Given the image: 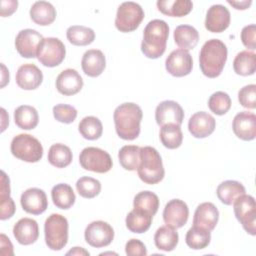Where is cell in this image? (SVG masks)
Instances as JSON below:
<instances>
[{"instance_id":"8fae6325","label":"cell","mask_w":256,"mask_h":256,"mask_svg":"<svg viewBox=\"0 0 256 256\" xmlns=\"http://www.w3.org/2000/svg\"><path fill=\"white\" fill-rule=\"evenodd\" d=\"M85 241L92 247L101 248L108 246L114 239V229L105 221H93L84 231Z\"/></svg>"},{"instance_id":"4fadbf2b","label":"cell","mask_w":256,"mask_h":256,"mask_svg":"<svg viewBox=\"0 0 256 256\" xmlns=\"http://www.w3.org/2000/svg\"><path fill=\"white\" fill-rule=\"evenodd\" d=\"M167 72L174 77L189 75L193 68V60L190 53L183 49L173 50L165 60Z\"/></svg>"},{"instance_id":"b9f144b4","label":"cell","mask_w":256,"mask_h":256,"mask_svg":"<svg viewBox=\"0 0 256 256\" xmlns=\"http://www.w3.org/2000/svg\"><path fill=\"white\" fill-rule=\"evenodd\" d=\"M208 107L214 114L224 115L231 107V98L226 92L217 91L209 97Z\"/></svg>"},{"instance_id":"f6af8a7d","label":"cell","mask_w":256,"mask_h":256,"mask_svg":"<svg viewBox=\"0 0 256 256\" xmlns=\"http://www.w3.org/2000/svg\"><path fill=\"white\" fill-rule=\"evenodd\" d=\"M241 41L249 50L256 49V25L250 24L243 27L241 31Z\"/></svg>"},{"instance_id":"5bb4252c","label":"cell","mask_w":256,"mask_h":256,"mask_svg":"<svg viewBox=\"0 0 256 256\" xmlns=\"http://www.w3.org/2000/svg\"><path fill=\"white\" fill-rule=\"evenodd\" d=\"M189 209L187 204L180 199L170 200L163 210V220L165 224L173 229L183 227L188 220Z\"/></svg>"},{"instance_id":"44dd1931","label":"cell","mask_w":256,"mask_h":256,"mask_svg":"<svg viewBox=\"0 0 256 256\" xmlns=\"http://www.w3.org/2000/svg\"><path fill=\"white\" fill-rule=\"evenodd\" d=\"M82 87L83 79L75 69H65L56 78V88L62 95H75L82 89Z\"/></svg>"},{"instance_id":"e0dca14e","label":"cell","mask_w":256,"mask_h":256,"mask_svg":"<svg viewBox=\"0 0 256 256\" xmlns=\"http://www.w3.org/2000/svg\"><path fill=\"white\" fill-rule=\"evenodd\" d=\"M231 15L229 10L221 4L212 5L205 18V28L212 33H221L230 25Z\"/></svg>"},{"instance_id":"d6a6232c","label":"cell","mask_w":256,"mask_h":256,"mask_svg":"<svg viewBox=\"0 0 256 256\" xmlns=\"http://www.w3.org/2000/svg\"><path fill=\"white\" fill-rule=\"evenodd\" d=\"M152 219H153L152 215L133 208V210L127 214L125 223L129 231L133 233L141 234L146 232L150 228Z\"/></svg>"},{"instance_id":"8992f818","label":"cell","mask_w":256,"mask_h":256,"mask_svg":"<svg viewBox=\"0 0 256 256\" xmlns=\"http://www.w3.org/2000/svg\"><path fill=\"white\" fill-rule=\"evenodd\" d=\"M10 150L14 157L28 163H36L43 156L42 144L30 134L16 135L11 141Z\"/></svg>"},{"instance_id":"9a60e30c","label":"cell","mask_w":256,"mask_h":256,"mask_svg":"<svg viewBox=\"0 0 256 256\" xmlns=\"http://www.w3.org/2000/svg\"><path fill=\"white\" fill-rule=\"evenodd\" d=\"M183 119L184 111L182 107L173 100L162 101L155 109V120L160 127L169 123L181 126Z\"/></svg>"},{"instance_id":"f546056e","label":"cell","mask_w":256,"mask_h":256,"mask_svg":"<svg viewBox=\"0 0 256 256\" xmlns=\"http://www.w3.org/2000/svg\"><path fill=\"white\" fill-rule=\"evenodd\" d=\"M14 122L23 130L34 129L39 122L37 110L30 105H21L14 110Z\"/></svg>"},{"instance_id":"d6986e66","label":"cell","mask_w":256,"mask_h":256,"mask_svg":"<svg viewBox=\"0 0 256 256\" xmlns=\"http://www.w3.org/2000/svg\"><path fill=\"white\" fill-rule=\"evenodd\" d=\"M216 127L215 118L205 111L194 113L188 121V130L195 138H206Z\"/></svg>"},{"instance_id":"e575fe53","label":"cell","mask_w":256,"mask_h":256,"mask_svg":"<svg viewBox=\"0 0 256 256\" xmlns=\"http://www.w3.org/2000/svg\"><path fill=\"white\" fill-rule=\"evenodd\" d=\"M159 136L163 146L168 149H176L180 147L183 141V133L181 127L173 123L161 126Z\"/></svg>"},{"instance_id":"f1b7e54d","label":"cell","mask_w":256,"mask_h":256,"mask_svg":"<svg viewBox=\"0 0 256 256\" xmlns=\"http://www.w3.org/2000/svg\"><path fill=\"white\" fill-rule=\"evenodd\" d=\"M51 198L54 205L63 210L70 209L76 200L72 187L66 183L56 184L51 190Z\"/></svg>"},{"instance_id":"6da1fadb","label":"cell","mask_w":256,"mask_h":256,"mask_svg":"<svg viewBox=\"0 0 256 256\" xmlns=\"http://www.w3.org/2000/svg\"><path fill=\"white\" fill-rule=\"evenodd\" d=\"M143 117L139 105L126 102L120 104L113 113V120L117 135L123 140H134L140 134V124Z\"/></svg>"},{"instance_id":"8d00e7d4","label":"cell","mask_w":256,"mask_h":256,"mask_svg":"<svg viewBox=\"0 0 256 256\" xmlns=\"http://www.w3.org/2000/svg\"><path fill=\"white\" fill-rule=\"evenodd\" d=\"M68 41L75 46H86L91 44L95 39V32L82 25L70 26L66 31Z\"/></svg>"},{"instance_id":"ab89813d","label":"cell","mask_w":256,"mask_h":256,"mask_svg":"<svg viewBox=\"0 0 256 256\" xmlns=\"http://www.w3.org/2000/svg\"><path fill=\"white\" fill-rule=\"evenodd\" d=\"M120 165L128 171H135L140 161V147L136 145H125L118 152Z\"/></svg>"},{"instance_id":"d590c367","label":"cell","mask_w":256,"mask_h":256,"mask_svg":"<svg viewBox=\"0 0 256 256\" xmlns=\"http://www.w3.org/2000/svg\"><path fill=\"white\" fill-rule=\"evenodd\" d=\"M73 155L71 149L62 144H53L48 151V161L56 168H65L72 162Z\"/></svg>"},{"instance_id":"11a10c76","label":"cell","mask_w":256,"mask_h":256,"mask_svg":"<svg viewBox=\"0 0 256 256\" xmlns=\"http://www.w3.org/2000/svg\"><path fill=\"white\" fill-rule=\"evenodd\" d=\"M1 113H2V129H1V131L3 132L6 129V126H7L5 124V122L7 124H9V117H8V115H7V113H6L4 108H1Z\"/></svg>"},{"instance_id":"4dcf8cb0","label":"cell","mask_w":256,"mask_h":256,"mask_svg":"<svg viewBox=\"0 0 256 256\" xmlns=\"http://www.w3.org/2000/svg\"><path fill=\"white\" fill-rule=\"evenodd\" d=\"M179 235L175 229L169 226H161L158 228L154 235L155 246L162 251L170 252L174 250L178 244Z\"/></svg>"},{"instance_id":"d4e9b609","label":"cell","mask_w":256,"mask_h":256,"mask_svg":"<svg viewBox=\"0 0 256 256\" xmlns=\"http://www.w3.org/2000/svg\"><path fill=\"white\" fill-rule=\"evenodd\" d=\"M31 20L40 26L52 24L56 18V9L47 1H37L30 8Z\"/></svg>"},{"instance_id":"83f0119b","label":"cell","mask_w":256,"mask_h":256,"mask_svg":"<svg viewBox=\"0 0 256 256\" xmlns=\"http://www.w3.org/2000/svg\"><path fill=\"white\" fill-rule=\"evenodd\" d=\"M245 187L235 180H226L221 182L216 190L218 199L225 205H232L235 199L245 194Z\"/></svg>"},{"instance_id":"1f68e13d","label":"cell","mask_w":256,"mask_h":256,"mask_svg":"<svg viewBox=\"0 0 256 256\" xmlns=\"http://www.w3.org/2000/svg\"><path fill=\"white\" fill-rule=\"evenodd\" d=\"M234 72L240 76L253 75L256 71V55L249 50L239 52L233 61Z\"/></svg>"},{"instance_id":"5b68a950","label":"cell","mask_w":256,"mask_h":256,"mask_svg":"<svg viewBox=\"0 0 256 256\" xmlns=\"http://www.w3.org/2000/svg\"><path fill=\"white\" fill-rule=\"evenodd\" d=\"M44 234L48 248L62 250L68 242V220L61 214H51L45 221Z\"/></svg>"},{"instance_id":"7c38bea8","label":"cell","mask_w":256,"mask_h":256,"mask_svg":"<svg viewBox=\"0 0 256 256\" xmlns=\"http://www.w3.org/2000/svg\"><path fill=\"white\" fill-rule=\"evenodd\" d=\"M43 36L34 29H23L15 38V48L24 58L37 57L38 48L43 41Z\"/></svg>"},{"instance_id":"4316f807","label":"cell","mask_w":256,"mask_h":256,"mask_svg":"<svg viewBox=\"0 0 256 256\" xmlns=\"http://www.w3.org/2000/svg\"><path fill=\"white\" fill-rule=\"evenodd\" d=\"M174 41L180 49L191 50L195 48L199 41L198 31L190 25H179L174 30Z\"/></svg>"},{"instance_id":"f5cc1de1","label":"cell","mask_w":256,"mask_h":256,"mask_svg":"<svg viewBox=\"0 0 256 256\" xmlns=\"http://www.w3.org/2000/svg\"><path fill=\"white\" fill-rule=\"evenodd\" d=\"M67 255H86L89 256V252L86 251L84 248L82 247H73L71 250H69L67 253Z\"/></svg>"},{"instance_id":"ba28073f","label":"cell","mask_w":256,"mask_h":256,"mask_svg":"<svg viewBox=\"0 0 256 256\" xmlns=\"http://www.w3.org/2000/svg\"><path fill=\"white\" fill-rule=\"evenodd\" d=\"M233 210L236 219L242 224L244 230L252 235H256V203L251 195L243 194L233 202Z\"/></svg>"},{"instance_id":"816d5d0a","label":"cell","mask_w":256,"mask_h":256,"mask_svg":"<svg viewBox=\"0 0 256 256\" xmlns=\"http://www.w3.org/2000/svg\"><path fill=\"white\" fill-rule=\"evenodd\" d=\"M227 2H228V4H230L231 6H233L237 10H245V9H247L252 4L251 0H248V1L247 0H244V1H231V0H228Z\"/></svg>"},{"instance_id":"3957f363","label":"cell","mask_w":256,"mask_h":256,"mask_svg":"<svg viewBox=\"0 0 256 256\" xmlns=\"http://www.w3.org/2000/svg\"><path fill=\"white\" fill-rule=\"evenodd\" d=\"M169 26L161 19H154L148 22L143 31L141 51L149 59L161 57L167 45Z\"/></svg>"},{"instance_id":"74e56055","label":"cell","mask_w":256,"mask_h":256,"mask_svg":"<svg viewBox=\"0 0 256 256\" xmlns=\"http://www.w3.org/2000/svg\"><path fill=\"white\" fill-rule=\"evenodd\" d=\"M211 231L201 227L192 226L186 233L185 242L187 246L194 250H201L210 244Z\"/></svg>"},{"instance_id":"cb8c5ba5","label":"cell","mask_w":256,"mask_h":256,"mask_svg":"<svg viewBox=\"0 0 256 256\" xmlns=\"http://www.w3.org/2000/svg\"><path fill=\"white\" fill-rule=\"evenodd\" d=\"M81 67L87 76L98 77L106 67L105 55L98 49L87 50L82 56Z\"/></svg>"},{"instance_id":"ee69618b","label":"cell","mask_w":256,"mask_h":256,"mask_svg":"<svg viewBox=\"0 0 256 256\" xmlns=\"http://www.w3.org/2000/svg\"><path fill=\"white\" fill-rule=\"evenodd\" d=\"M239 103L248 109L256 108V85L249 84L242 87L238 92Z\"/></svg>"},{"instance_id":"484cf974","label":"cell","mask_w":256,"mask_h":256,"mask_svg":"<svg viewBox=\"0 0 256 256\" xmlns=\"http://www.w3.org/2000/svg\"><path fill=\"white\" fill-rule=\"evenodd\" d=\"M158 10L170 17H183L192 11L193 3L190 0H158Z\"/></svg>"},{"instance_id":"603a6c76","label":"cell","mask_w":256,"mask_h":256,"mask_svg":"<svg viewBox=\"0 0 256 256\" xmlns=\"http://www.w3.org/2000/svg\"><path fill=\"white\" fill-rule=\"evenodd\" d=\"M219 219V211L217 207L211 202H203L197 206L194 217L193 225L212 231Z\"/></svg>"},{"instance_id":"9c48e42d","label":"cell","mask_w":256,"mask_h":256,"mask_svg":"<svg viewBox=\"0 0 256 256\" xmlns=\"http://www.w3.org/2000/svg\"><path fill=\"white\" fill-rule=\"evenodd\" d=\"M79 163L83 169L96 173H106L113 165L109 153L98 147L84 148L80 152Z\"/></svg>"},{"instance_id":"7dc6e473","label":"cell","mask_w":256,"mask_h":256,"mask_svg":"<svg viewBox=\"0 0 256 256\" xmlns=\"http://www.w3.org/2000/svg\"><path fill=\"white\" fill-rule=\"evenodd\" d=\"M16 211L14 200L9 196L0 199V219L6 220L11 218Z\"/></svg>"},{"instance_id":"bcb514c9","label":"cell","mask_w":256,"mask_h":256,"mask_svg":"<svg viewBox=\"0 0 256 256\" xmlns=\"http://www.w3.org/2000/svg\"><path fill=\"white\" fill-rule=\"evenodd\" d=\"M125 253L128 256H146L147 249L143 242L138 239H130L125 245Z\"/></svg>"},{"instance_id":"db71d44e","label":"cell","mask_w":256,"mask_h":256,"mask_svg":"<svg viewBox=\"0 0 256 256\" xmlns=\"http://www.w3.org/2000/svg\"><path fill=\"white\" fill-rule=\"evenodd\" d=\"M1 68H2V80H1V88H3L8 82H9V71L5 67L3 63H1Z\"/></svg>"},{"instance_id":"60d3db41","label":"cell","mask_w":256,"mask_h":256,"mask_svg":"<svg viewBox=\"0 0 256 256\" xmlns=\"http://www.w3.org/2000/svg\"><path fill=\"white\" fill-rule=\"evenodd\" d=\"M76 189L81 197L91 199L100 193L101 183L95 178L83 176L77 180Z\"/></svg>"},{"instance_id":"c3c4849f","label":"cell","mask_w":256,"mask_h":256,"mask_svg":"<svg viewBox=\"0 0 256 256\" xmlns=\"http://www.w3.org/2000/svg\"><path fill=\"white\" fill-rule=\"evenodd\" d=\"M18 6V1L16 0H2L1 1V16L7 17L13 14Z\"/></svg>"},{"instance_id":"7bdbcfd3","label":"cell","mask_w":256,"mask_h":256,"mask_svg":"<svg viewBox=\"0 0 256 256\" xmlns=\"http://www.w3.org/2000/svg\"><path fill=\"white\" fill-rule=\"evenodd\" d=\"M53 116L61 123L70 124L76 119L77 110L68 104H57L53 107Z\"/></svg>"},{"instance_id":"ac0fdd59","label":"cell","mask_w":256,"mask_h":256,"mask_svg":"<svg viewBox=\"0 0 256 256\" xmlns=\"http://www.w3.org/2000/svg\"><path fill=\"white\" fill-rule=\"evenodd\" d=\"M234 134L244 140L251 141L256 137V116L252 112L241 111L235 115L232 122Z\"/></svg>"},{"instance_id":"f35d334b","label":"cell","mask_w":256,"mask_h":256,"mask_svg":"<svg viewBox=\"0 0 256 256\" xmlns=\"http://www.w3.org/2000/svg\"><path fill=\"white\" fill-rule=\"evenodd\" d=\"M78 130L83 138L87 140H96L101 137L103 126L99 118L95 116H86L80 121Z\"/></svg>"},{"instance_id":"52a82bcc","label":"cell","mask_w":256,"mask_h":256,"mask_svg":"<svg viewBox=\"0 0 256 256\" xmlns=\"http://www.w3.org/2000/svg\"><path fill=\"white\" fill-rule=\"evenodd\" d=\"M144 19V11L142 7L132 1L123 2L117 9L115 18V27L123 33L136 30Z\"/></svg>"},{"instance_id":"2e32d148","label":"cell","mask_w":256,"mask_h":256,"mask_svg":"<svg viewBox=\"0 0 256 256\" xmlns=\"http://www.w3.org/2000/svg\"><path fill=\"white\" fill-rule=\"evenodd\" d=\"M20 203L23 210L32 215H40L48 207L46 193L42 189L35 187L29 188L21 194Z\"/></svg>"},{"instance_id":"7a4b0ae2","label":"cell","mask_w":256,"mask_h":256,"mask_svg":"<svg viewBox=\"0 0 256 256\" xmlns=\"http://www.w3.org/2000/svg\"><path fill=\"white\" fill-rule=\"evenodd\" d=\"M228 50L219 39L206 41L199 53V66L203 75L208 78L218 77L225 66Z\"/></svg>"},{"instance_id":"681fc988","label":"cell","mask_w":256,"mask_h":256,"mask_svg":"<svg viewBox=\"0 0 256 256\" xmlns=\"http://www.w3.org/2000/svg\"><path fill=\"white\" fill-rule=\"evenodd\" d=\"M0 199L10 196V180L4 171H1L0 180Z\"/></svg>"},{"instance_id":"836d02e7","label":"cell","mask_w":256,"mask_h":256,"mask_svg":"<svg viewBox=\"0 0 256 256\" xmlns=\"http://www.w3.org/2000/svg\"><path fill=\"white\" fill-rule=\"evenodd\" d=\"M133 208L154 216L159 208V198L151 191H141L134 197Z\"/></svg>"},{"instance_id":"ffe728a7","label":"cell","mask_w":256,"mask_h":256,"mask_svg":"<svg viewBox=\"0 0 256 256\" xmlns=\"http://www.w3.org/2000/svg\"><path fill=\"white\" fill-rule=\"evenodd\" d=\"M16 84L23 90H34L43 81L42 71L34 64L27 63L21 65L16 72Z\"/></svg>"},{"instance_id":"7402d4cb","label":"cell","mask_w":256,"mask_h":256,"mask_svg":"<svg viewBox=\"0 0 256 256\" xmlns=\"http://www.w3.org/2000/svg\"><path fill=\"white\" fill-rule=\"evenodd\" d=\"M13 235L21 245H31L39 237L38 223L31 218H21L13 227Z\"/></svg>"},{"instance_id":"30bf717a","label":"cell","mask_w":256,"mask_h":256,"mask_svg":"<svg viewBox=\"0 0 256 256\" xmlns=\"http://www.w3.org/2000/svg\"><path fill=\"white\" fill-rule=\"evenodd\" d=\"M66 48L63 42L55 37L44 38L41 42L37 59L45 67H56L65 59Z\"/></svg>"},{"instance_id":"f907efd6","label":"cell","mask_w":256,"mask_h":256,"mask_svg":"<svg viewBox=\"0 0 256 256\" xmlns=\"http://www.w3.org/2000/svg\"><path fill=\"white\" fill-rule=\"evenodd\" d=\"M1 254L2 255H13V245L10 239L5 235L1 234Z\"/></svg>"},{"instance_id":"277c9868","label":"cell","mask_w":256,"mask_h":256,"mask_svg":"<svg viewBox=\"0 0 256 256\" xmlns=\"http://www.w3.org/2000/svg\"><path fill=\"white\" fill-rule=\"evenodd\" d=\"M137 173L144 183L150 185L157 184L164 178L165 170L162 158L154 147H140V161Z\"/></svg>"}]
</instances>
